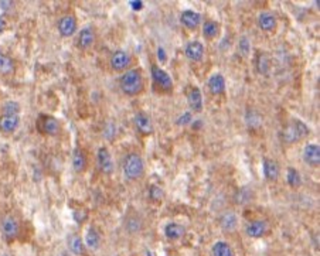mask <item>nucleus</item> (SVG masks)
Instances as JSON below:
<instances>
[{"label": "nucleus", "instance_id": "1", "mask_svg": "<svg viewBox=\"0 0 320 256\" xmlns=\"http://www.w3.org/2000/svg\"><path fill=\"white\" fill-rule=\"evenodd\" d=\"M143 86H145V82H143L141 70H136V68L128 70L119 78V88L126 96L139 95L143 91Z\"/></svg>", "mask_w": 320, "mask_h": 256}, {"label": "nucleus", "instance_id": "2", "mask_svg": "<svg viewBox=\"0 0 320 256\" xmlns=\"http://www.w3.org/2000/svg\"><path fill=\"white\" fill-rule=\"evenodd\" d=\"M122 173H124L125 179L129 181L141 180L145 174V162H143L142 156L135 152L128 153L122 162Z\"/></svg>", "mask_w": 320, "mask_h": 256}, {"label": "nucleus", "instance_id": "3", "mask_svg": "<svg viewBox=\"0 0 320 256\" xmlns=\"http://www.w3.org/2000/svg\"><path fill=\"white\" fill-rule=\"evenodd\" d=\"M309 135V127L299 119L290 120L281 132V140L285 145H295L302 142Z\"/></svg>", "mask_w": 320, "mask_h": 256}, {"label": "nucleus", "instance_id": "4", "mask_svg": "<svg viewBox=\"0 0 320 256\" xmlns=\"http://www.w3.org/2000/svg\"><path fill=\"white\" fill-rule=\"evenodd\" d=\"M150 74H152V81H153V86L156 91L164 93L172 92L173 79L169 72H166L163 68H160L157 65H153L150 70Z\"/></svg>", "mask_w": 320, "mask_h": 256}, {"label": "nucleus", "instance_id": "5", "mask_svg": "<svg viewBox=\"0 0 320 256\" xmlns=\"http://www.w3.org/2000/svg\"><path fill=\"white\" fill-rule=\"evenodd\" d=\"M37 129L40 133L47 136H57L61 132V123L57 117L51 115H40L37 119Z\"/></svg>", "mask_w": 320, "mask_h": 256}, {"label": "nucleus", "instance_id": "6", "mask_svg": "<svg viewBox=\"0 0 320 256\" xmlns=\"http://www.w3.org/2000/svg\"><path fill=\"white\" fill-rule=\"evenodd\" d=\"M57 30H58V34L64 37V39H68V37H72L77 31H78V22H77V17L74 15H64L58 19L57 22Z\"/></svg>", "mask_w": 320, "mask_h": 256}, {"label": "nucleus", "instance_id": "7", "mask_svg": "<svg viewBox=\"0 0 320 256\" xmlns=\"http://www.w3.org/2000/svg\"><path fill=\"white\" fill-rule=\"evenodd\" d=\"M0 229H2V233L5 236V239L8 242H12L16 239L19 236V232H20V224L17 221L16 217L13 215H6L3 217L2 222H0Z\"/></svg>", "mask_w": 320, "mask_h": 256}, {"label": "nucleus", "instance_id": "8", "mask_svg": "<svg viewBox=\"0 0 320 256\" xmlns=\"http://www.w3.org/2000/svg\"><path fill=\"white\" fill-rule=\"evenodd\" d=\"M132 64V58L128 51L125 50H117L115 53H112L110 60V65L111 68L117 72H125V71L129 70Z\"/></svg>", "mask_w": 320, "mask_h": 256}, {"label": "nucleus", "instance_id": "9", "mask_svg": "<svg viewBox=\"0 0 320 256\" xmlns=\"http://www.w3.org/2000/svg\"><path fill=\"white\" fill-rule=\"evenodd\" d=\"M96 164L102 174L110 176L115 170V163L111 152L106 148H99L96 152Z\"/></svg>", "mask_w": 320, "mask_h": 256}, {"label": "nucleus", "instance_id": "10", "mask_svg": "<svg viewBox=\"0 0 320 256\" xmlns=\"http://www.w3.org/2000/svg\"><path fill=\"white\" fill-rule=\"evenodd\" d=\"M95 40H96V33H95L94 27L92 26H85V27H82L78 31L75 44H77L79 50L86 51V50H89L91 47L94 46Z\"/></svg>", "mask_w": 320, "mask_h": 256}, {"label": "nucleus", "instance_id": "11", "mask_svg": "<svg viewBox=\"0 0 320 256\" xmlns=\"http://www.w3.org/2000/svg\"><path fill=\"white\" fill-rule=\"evenodd\" d=\"M180 23L183 24L187 30L194 31L203 23V16L200 15L198 12H195V10L187 9V10L181 12V15H180Z\"/></svg>", "mask_w": 320, "mask_h": 256}, {"label": "nucleus", "instance_id": "12", "mask_svg": "<svg viewBox=\"0 0 320 256\" xmlns=\"http://www.w3.org/2000/svg\"><path fill=\"white\" fill-rule=\"evenodd\" d=\"M303 162L313 169L320 166V146L317 143H307L303 148Z\"/></svg>", "mask_w": 320, "mask_h": 256}, {"label": "nucleus", "instance_id": "13", "mask_svg": "<svg viewBox=\"0 0 320 256\" xmlns=\"http://www.w3.org/2000/svg\"><path fill=\"white\" fill-rule=\"evenodd\" d=\"M268 232V222L264 219H252L245 225V233L252 239H259Z\"/></svg>", "mask_w": 320, "mask_h": 256}, {"label": "nucleus", "instance_id": "14", "mask_svg": "<svg viewBox=\"0 0 320 256\" xmlns=\"http://www.w3.org/2000/svg\"><path fill=\"white\" fill-rule=\"evenodd\" d=\"M133 124H135V129L141 133V135H143V136H149V135L153 133L152 119L145 112H138L135 115V117H133Z\"/></svg>", "mask_w": 320, "mask_h": 256}, {"label": "nucleus", "instance_id": "15", "mask_svg": "<svg viewBox=\"0 0 320 256\" xmlns=\"http://www.w3.org/2000/svg\"><path fill=\"white\" fill-rule=\"evenodd\" d=\"M20 126V115H3L0 116V132L3 135H13Z\"/></svg>", "mask_w": 320, "mask_h": 256}, {"label": "nucleus", "instance_id": "16", "mask_svg": "<svg viewBox=\"0 0 320 256\" xmlns=\"http://www.w3.org/2000/svg\"><path fill=\"white\" fill-rule=\"evenodd\" d=\"M257 24L262 31L273 33L278 27V20H276V16L271 13V12H262V13L258 15Z\"/></svg>", "mask_w": 320, "mask_h": 256}, {"label": "nucleus", "instance_id": "17", "mask_svg": "<svg viewBox=\"0 0 320 256\" xmlns=\"http://www.w3.org/2000/svg\"><path fill=\"white\" fill-rule=\"evenodd\" d=\"M262 171H264V176L268 181H276L279 179V174H281V167H279L276 160L265 157L262 160Z\"/></svg>", "mask_w": 320, "mask_h": 256}, {"label": "nucleus", "instance_id": "18", "mask_svg": "<svg viewBox=\"0 0 320 256\" xmlns=\"http://www.w3.org/2000/svg\"><path fill=\"white\" fill-rule=\"evenodd\" d=\"M187 103L191 112H194V113L203 112V95L197 86L190 88V91L187 92Z\"/></svg>", "mask_w": 320, "mask_h": 256}, {"label": "nucleus", "instance_id": "19", "mask_svg": "<svg viewBox=\"0 0 320 256\" xmlns=\"http://www.w3.org/2000/svg\"><path fill=\"white\" fill-rule=\"evenodd\" d=\"M184 54L190 61L200 62L204 58V46L200 41H190L186 44L184 48Z\"/></svg>", "mask_w": 320, "mask_h": 256}, {"label": "nucleus", "instance_id": "20", "mask_svg": "<svg viewBox=\"0 0 320 256\" xmlns=\"http://www.w3.org/2000/svg\"><path fill=\"white\" fill-rule=\"evenodd\" d=\"M71 164L75 173H84L88 167V157L84 149L77 148L72 152V157H71Z\"/></svg>", "mask_w": 320, "mask_h": 256}, {"label": "nucleus", "instance_id": "21", "mask_svg": "<svg viewBox=\"0 0 320 256\" xmlns=\"http://www.w3.org/2000/svg\"><path fill=\"white\" fill-rule=\"evenodd\" d=\"M67 246H68V250H70L72 255L85 256L86 246L78 233H71V235H68V238H67Z\"/></svg>", "mask_w": 320, "mask_h": 256}, {"label": "nucleus", "instance_id": "22", "mask_svg": "<svg viewBox=\"0 0 320 256\" xmlns=\"http://www.w3.org/2000/svg\"><path fill=\"white\" fill-rule=\"evenodd\" d=\"M220 226L224 232H234L238 226V217L234 211H226L220 217Z\"/></svg>", "mask_w": 320, "mask_h": 256}, {"label": "nucleus", "instance_id": "23", "mask_svg": "<svg viewBox=\"0 0 320 256\" xmlns=\"http://www.w3.org/2000/svg\"><path fill=\"white\" fill-rule=\"evenodd\" d=\"M16 72V62L10 57L0 51V77H13Z\"/></svg>", "mask_w": 320, "mask_h": 256}, {"label": "nucleus", "instance_id": "24", "mask_svg": "<svg viewBox=\"0 0 320 256\" xmlns=\"http://www.w3.org/2000/svg\"><path fill=\"white\" fill-rule=\"evenodd\" d=\"M207 85H208V89H210V92L212 93V95H221V93L226 92V78H224L223 74H220V72L212 74V75L208 78Z\"/></svg>", "mask_w": 320, "mask_h": 256}, {"label": "nucleus", "instance_id": "25", "mask_svg": "<svg viewBox=\"0 0 320 256\" xmlns=\"http://www.w3.org/2000/svg\"><path fill=\"white\" fill-rule=\"evenodd\" d=\"M186 235V228L179 222H169L164 226V236L169 241H179Z\"/></svg>", "mask_w": 320, "mask_h": 256}, {"label": "nucleus", "instance_id": "26", "mask_svg": "<svg viewBox=\"0 0 320 256\" xmlns=\"http://www.w3.org/2000/svg\"><path fill=\"white\" fill-rule=\"evenodd\" d=\"M84 243L88 249L91 250H98L101 246V233L95 228V226H89L85 232V239Z\"/></svg>", "mask_w": 320, "mask_h": 256}, {"label": "nucleus", "instance_id": "27", "mask_svg": "<svg viewBox=\"0 0 320 256\" xmlns=\"http://www.w3.org/2000/svg\"><path fill=\"white\" fill-rule=\"evenodd\" d=\"M211 255L212 256H235L234 250L231 248L230 243L224 241L216 242L211 248Z\"/></svg>", "mask_w": 320, "mask_h": 256}, {"label": "nucleus", "instance_id": "28", "mask_svg": "<svg viewBox=\"0 0 320 256\" xmlns=\"http://www.w3.org/2000/svg\"><path fill=\"white\" fill-rule=\"evenodd\" d=\"M220 34V24L214 20H207L203 24V36L207 40H214L219 37Z\"/></svg>", "mask_w": 320, "mask_h": 256}, {"label": "nucleus", "instance_id": "29", "mask_svg": "<svg viewBox=\"0 0 320 256\" xmlns=\"http://www.w3.org/2000/svg\"><path fill=\"white\" fill-rule=\"evenodd\" d=\"M252 197H254V193H252L250 187H242L235 193L234 201L238 205H245V204H248L252 200Z\"/></svg>", "mask_w": 320, "mask_h": 256}, {"label": "nucleus", "instance_id": "30", "mask_svg": "<svg viewBox=\"0 0 320 256\" xmlns=\"http://www.w3.org/2000/svg\"><path fill=\"white\" fill-rule=\"evenodd\" d=\"M286 181H288L290 188H299L303 183L300 173L295 167H288V170H286Z\"/></svg>", "mask_w": 320, "mask_h": 256}, {"label": "nucleus", "instance_id": "31", "mask_svg": "<svg viewBox=\"0 0 320 256\" xmlns=\"http://www.w3.org/2000/svg\"><path fill=\"white\" fill-rule=\"evenodd\" d=\"M125 228L129 233H138L142 229V221L138 215H131L126 218Z\"/></svg>", "mask_w": 320, "mask_h": 256}, {"label": "nucleus", "instance_id": "32", "mask_svg": "<svg viewBox=\"0 0 320 256\" xmlns=\"http://www.w3.org/2000/svg\"><path fill=\"white\" fill-rule=\"evenodd\" d=\"M20 103L16 101H6L2 106L3 115H20Z\"/></svg>", "mask_w": 320, "mask_h": 256}, {"label": "nucleus", "instance_id": "33", "mask_svg": "<svg viewBox=\"0 0 320 256\" xmlns=\"http://www.w3.org/2000/svg\"><path fill=\"white\" fill-rule=\"evenodd\" d=\"M163 190H162V187L156 186V184H153V186H150L149 188V198L152 200L153 202H159L163 200Z\"/></svg>", "mask_w": 320, "mask_h": 256}, {"label": "nucleus", "instance_id": "34", "mask_svg": "<svg viewBox=\"0 0 320 256\" xmlns=\"http://www.w3.org/2000/svg\"><path fill=\"white\" fill-rule=\"evenodd\" d=\"M238 51L242 57H247L251 53V41L248 37H241L238 41Z\"/></svg>", "mask_w": 320, "mask_h": 256}, {"label": "nucleus", "instance_id": "35", "mask_svg": "<svg viewBox=\"0 0 320 256\" xmlns=\"http://www.w3.org/2000/svg\"><path fill=\"white\" fill-rule=\"evenodd\" d=\"M269 65V61H268V57L265 54H259L257 58V67H258V71L261 72V74H266V71H268V67Z\"/></svg>", "mask_w": 320, "mask_h": 256}, {"label": "nucleus", "instance_id": "36", "mask_svg": "<svg viewBox=\"0 0 320 256\" xmlns=\"http://www.w3.org/2000/svg\"><path fill=\"white\" fill-rule=\"evenodd\" d=\"M177 123L179 124H188V123H193V113L191 112H186L184 115H181L179 117V120H177Z\"/></svg>", "mask_w": 320, "mask_h": 256}, {"label": "nucleus", "instance_id": "37", "mask_svg": "<svg viewBox=\"0 0 320 256\" xmlns=\"http://www.w3.org/2000/svg\"><path fill=\"white\" fill-rule=\"evenodd\" d=\"M115 123H110L108 124V127L105 129V138L106 139H112V138H115Z\"/></svg>", "mask_w": 320, "mask_h": 256}, {"label": "nucleus", "instance_id": "38", "mask_svg": "<svg viewBox=\"0 0 320 256\" xmlns=\"http://www.w3.org/2000/svg\"><path fill=\"white\" fill-rule=\"evenodd\" d=\"M129 5H131V8H132L133 12H141V10H143V8H145V3H143L142 0L131 2Z\"/></svg>", "mask_w": 320, "mask_h": 256}, {"label": "nucleus", "instance_id": "39", "mask_svg": "<svg viewBox=\"0 0 320 256\" xmlns=\"http://www.w3.org/2000/svg\"><path fill=\"white\" fill-rule=\"evenodd\" d=\"M157 58L160 60V62H166V51H164L163 47L157 48Z\"/></svg>", "mask_w": 320, "mask_h": 256}, {"label": "nucleus", "instance_id": "40", "mask_svg": "<svg viewBox=\"0 0 320 256\" xmlns=\"http://www.w3.org/2000/svg\"><path fill=\"white\" fill-rule=\"evenodd\" d=\"M15 3L13 2H0V8L5 9V10H8V8H12Z\"/></svg>", "mask_w": 320, "mask_h": 256}, {"label": "nucleus", "instance_id": "41", "mask_svg": "<svg viewBox=\"0 0 320 256\" xmlns=\"http://www.w3.org/2000/svg\"><path fill=\"white\" fill-rule=\"evenodd\" d=\"M5 27H6V22H5V19H0V34L3 33Z\"/></svg>", "mask_w": 320, "mask_h": 256}]
</instances>
